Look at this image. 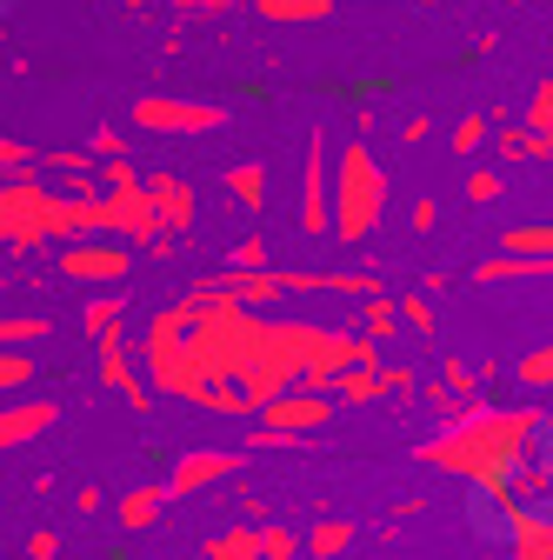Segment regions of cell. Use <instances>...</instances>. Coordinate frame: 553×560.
I'll return each mask as SVG.
<instances>
[{
    "label": "cell",
    "mask_w": 553,
    "mask_h": 560,
    "mask_svg": "<svg viewBox=\"0 0 553 560\" xmlns=\"http://www.w3.org/2000/svg\"><path fill=\"white\" fill-rule=\"evenodd\" d=\"M387 221V167L367 140H340L333 154V241H374Z\"/></svg>",
    "instance_id": "7a4b0ae2"
},
{
    "label": "cell",
    "mask_w": 553,
    "mask_h": 560,
    "mask_svg": "<svg viewBox=\"0 0 553 560\" xmlns=\"http://www.w3.org/2000/svg\"><path fill=\"white\" fill-rule=\"evenodd\" d=\"M260 21H333V0H254Z\"/></svg>",
    "instance_id": "ffe728a7"
},
{
    "label": "cell",
    "mask_w": 553,
    "mask_h": 560,
    "mask_svg": "<svg viewBox=\"0 0 553 560\" xmlns=\"http://www.w3.org/2000/svg\"><path fill=\"white\" fill-rule=\"evenodd\" d=\"M54 187L34 180V174H14L0 180V247H40L54 241Z\"/></svg>",
    "instance_id": "277c9868"
},
{
    "label": "cell",
    "mask_w": 553,
    "mask_h": 560,
    "mask_svg": "<svg viewBox=\"0 0 553 560\" xmlns=\"http://www.w3.org/2000/svg\"><path fill=\"white\" fill-rule=\"evenodd\" d=\"M141 374L161 387V394H187V400H200V381H193V368H187V320H180V307H161L154 320H148V334H141Z\"/></svg>",
    "instance_id": "3957f363"
},
{
    "label": "cell",
    "mask_w": 553,
    "mask_h": 560,
    "mask_svg": "<svg viewBox=\"0 0 553 560\" xmlns=\"http://www.w3.org/2000/svg\"><path fill=\"white\" fill-rule=\"evenodd\" d=\"M260 267H267V234H247L234 247V273H260Z\"/></svg>",
    "instance_id": "83f0119b"
},
{
    "label": "cell",
    "mask_w": 553,
    "mask_h": 560,
    "mask_svg": "<svg viewBox=\"0 0 553 560\" xmlns=\"http://www.w3.org/2000/svg\"><path fill=\"white\" fill-rule=\"evenodd\" d=\"M400 320H407V327H421V334H434V307H427V294H407V301H400Z\"/></svg>",
    "instance_id": "f546056e"
},
{
    "label": "cell",
    "mask_w": 553,
    "mask_h": 560,
    "mask_svg": "<svg viewBox=\"0 0 553 560\" xmlns=\"http://www.w3.org/2000/svg\"><path fill=\"white\" fill-rule=\"evenodd\" d=\"M21 387H34V354H0V400H21Z\"/></svg>",
    "instance_id": "603a6c76"
},
{
    "label": "cell",
    "mask_w": 553,
    "mask_h": 560,
    "mask_svg": "<svg viewBox=\"0 0 553 560\" xmlns=\"http://www.w3.org/2000/svg\"><path fill=\"white\" fill-rule=\"evenodd\" d=\"M87 154H94V161H127V133L94 127V133H87Z\"/></svg>",
    "instance_id": "484cf974"
},
{
    "label": "cell",
    "mask_w": 553,
    "mask_h": 560,
    "mask_svg": "<svg viewBox=\"0 0 553 560\" xmlns=\"http://www.w3.org/2000/svg\"><path fill=\"white\" fill-rule=\"evenodd\" d=\"M133 127H148V133H221L227 107L180 101V94H148V101H133Z\"/></svg>",
    "instance_id": "8992f818"
},
{
    "label": "cell",
    "mask_w": 553,
    "mask_h": 560,
    "mask_svg": "<svg viewBox=\"0 0 553 560\" xmlns=\"http://www.w3.org/2000/svg\"><path fill=\"white\" fill-rule=\"evenodd\" d=\"M507 254H520V260H553V228H514V234H507Z\"/></svg>",
    "instance_id": "cb8c5ba5"
},
{
    "label": "cell",
    "mask_w": 553,
    "mask_h": 560,
    "mask_svg": "<svg viewBox=\"0 0 553 560\" xmlns=\"http://www.w3.org/2000/svg\"><path fill=\"white\" fill-rule=\"evenodd\" d=\"M387 394V374H380V361L374 368H348L333 387H327V400H348V407H361V400H380Z\"/></svg>",
    "instance_id": "2e32d148"
},
{
    "label": "cell",
    "mask_w": 553,
    "mask_h": 560,
    "mask_svg": "<svg viewBox=\"0 0 553 560\" xmlns=\"http://www.w3.org/2000/svg\"><path fill=\"white\" fill-rule=\"evenodd\" d=\"M14 174H34V154L21 148V140L0 133V180H14Z\"/></svg>",
    "instance_id": "4316f807"
},
{
    "label": "cell",
    "mask_w": 553,
    "mask_h": 560,
    "mask_svg": "<svg viewBox=\"0 0 553 560\" xmlns=\"http://www.w3.org/2000/svg\"><path fill=\"white\" fill-rule=\"evenodd\" d=\"M533 434H540V420L533 413H494V407H473L460 413L454 428H440L421 460L427 467H447L473 487H507V474L533 454Z\"/></svg>",
    "instance_id": "6da1fadb"
},
{
    "label": "cell",
    "mask_w": 553,
    "mask_h": 560,
    "mask_svg": "<svg viewBox=\"0 0 553 560\" xmlns=\"http://www.w3.org/2000/svg\"><path fill=\"white\" fill-rule=\"evenodd\" d=\"M148 200H154L161 241H180V234L193 228V187H187L180 174H154V180H148Z\"/></svg>",
    "instance_id": "8fae6325"
},
{
    "label": "cell",
    "mask_w": 553,
    "mask_h": 560,
    "mask_svg": "<svg viewBox=\"0 0 553 560\" xmlns=\"http://www.w3.org/2000/svg\"><path fill=\"white\" fill-rule=\"evenodd\" d=\"M327 413H333V400L327 394H281V400H267L260 407V434H281V441H307L314 428H327Z\"/></svg>",
    "instance_id": "ba28073f"
},
{
    "label": "cell",
    "mask_w": 553,
    "mask_h": 560,
    "mask_svg": "<svg viewBox=\"0 0 553 560\" xmlns=\"http://www.w3.org/2000/svg\"><path fill=\"white\" fill-rule=\"evenodd\" d=\"M520 381H527V387H553V347H546V354H527V361H520Z\"/></svg>",
    "instance_id": "f1b7e54d"
},
{
    "label": "cell",
    "mask_w": 553,
    "mask_h": 560,
    "mask_svg": "<svg viewBox=\"0 0 553 560\" xmlns=\"http://www.w3.org/2000/svg\"><path fill=\"white\" fill-rule=\"evenodd\" d=\"M54 400H0V454H14V447H34L47 428H54Z\"/></svg>",
    "instance_id": "7c38bea8"
},
{
    "label": "cell",
    "mask_w": 553,
    "mask_h": 560,
    "mask_svg": "<svg viewBox=\"0 0 553 560\" xmlns=\"http://www.w3.org/2000/svg\"><path fill=\"white\" fill-rule=\"evenodd\" d=\"M301 234H333V148H327V127L307 140V161H301Z\"/></svg>",
    "instance_id": "5b68a950"
},
{
    "label": "cell",
    "mask_w": 553,
    "mask_h": 560,
    "mask_svg": "<svg viewBox=\"0 0 553 560\" xmlns=\"http://www.w3.org/2000/svg\"><path fill=\"white\" fill-rule=\"evenodd\" d=\"M167 501H174V494H167V480H161V487H127L120 508H114V521H120L127 534H141V527H154V521L167 514Z\"/></svg>",
    "instance_id": "5bb4252c"
},
{
    "label": "cell",
    "mask_w": 553,
    "mask_h": 560,
    "mask_svg": "<svg viewBox=\"0 0 553 560\" xmlns=\"http://www.w3.org/2000/svg\"><path fill=\"white\" fill-rule=\"evenodd\" d=\"M54 320L47 314H0V354H27L34 340H47Z\"/></svg>",
    "instance_id": "9a60e30c"
},
{
    "label": "cell",
    "mask_w": 553,
    "mask_h": 560,
    "mask_svg": "<svg viewBox=\"0 0 553 560\" xmlns=\"http://www.w3.org/2000/svg\"><path fill=\"white\" fill-rule=\"evenodd\" d=\"M221 180H227V194L247 207V214H260V207H267V167H260V161H234Z\"/></svg>",
    "instance_id": "e0dca14e"
},
{
    "label": "cell",
    "mask_w": 553,
    "mask_h": 560,
    "mask_svg": "<svg viewBox=\"0 0 553 560\" xmlns=\"http://www.w3.org/2000/svg\"><path fill=\"white\" fill-rule=\"evenodd\" d=\"M301 547H307L314 560H333V553H348V547H354V521H314V527L301 534Z\"/></svg>",
    "instance_id": "ac0fdd59"
},
{
    "label": "cell",
    "mask_w": 553,
    "mask_h": 560,
    "mask_svg": "<svg viewBox=\"0 0 553 560\" xmlns=\"http://www.w3.org/2000/svg\"><path fill=\"white\" fill-rule=\"evenodd\" d=\"M307 547H301V534L294 527H281V521H267L260 527V560H301Z\"/></svg>",
    "instance_id": "7402d4cb"
},
{
    "label": "cell",
    "mask_w": 553,
    "mask_h": 560,
    "mask_svg": "<svg viewBox=\"0 0 553 560\" xmlns=\"http://www.w3.org/2000/svg\"><path fill=\"white\" fill-rule=\"evenodd\" d=\"M120 314H127V288H114V294H94V301L81 307V327H87V340L114 334V327H120Z\"/></svg>",
    "instance_id": "d6986e66"
},
{
    "label": "cell",
    "mask_w": 553,
    "mask_h": 560,
    "mask_svg": "<svg viewBox=\"0 0 553 560\" xmlns=\"http://www.w3.org/2000/svg\"><path fill=\"white\" fill-rule=\"evenodd\" d=\"M480 140H487V120H480V114H467V120L454 127V148H460V154H473Z\"/></svg>",
    "instance_id": "4dcf8cb0"
},
{
    "label": "cell",
    "mask_w": 553,
    "mask_h": 560,
    "mask_svg": "<svg viewBox=\"0 0 553 560\" xmlns=\"http://www.w3.org/2000/svg\"><path fill=\"white\" fill-rule=\"evenodd\" d=\"M507 560H553V508H514L507 521Z\"/></svg>",
    "instance_id": "4fadbf2b"
},
{
    "label": "cell",
    "mask_w": 553,
    "mask_h": 560,
    "mask_svg": "<svg viewBox=\"0 0 553 560\" xmlns=\"http://www.w3.org/2000/svg\"><path fill=\"white\" fill-rule=\"evenodd\" d=\"M240 467H247V454H240V447H193V454H180V460H174L167 494H174V501H187V494H200V487H214V480H227V474H240Z\"/></svg>",
    "instance_id": "9c48e42d"
},
{
    "label": "cell",
    "mask_w": 553,
    "mask_h": 560,
    "mask_svg": "<svg viewBox=\"0 0 553 560\" xmlns=\"http://www.w3.org/2000/svg\"><path fill=\"white\" fill-rule=\"evenodd\" d=\"M27 560H60V534H47V527H40V534L27 540Z\"/></svg>",
    "instance_id": "d6a6232c"
},
{
    "label": "cell",
    "mask_w": 553,
    "mask_h": 560,
    "mask_svg": "<svg viewBox=\"0 0 553 560\" xmlns=\"http://www.w3.org/2000/svg\"><path fill=\"white\" fill-rule=\"evenodd\" d=\"M94 354H101V381H107V394H120L127 407H148V374H141V354L127 347V334H120V327L94 340Z\"/></svg>",
    "instance_id": "30bf717a"
},
{
    "label": "cell",
    "mask_w": 553,
    "mask_h": 560,
    "mask_svg": "<svg viewBox=\"0 0 553 560\" xmlns=\"http://www.w3.org/2000/svg\"><path fill=\"white\" fill-rule=\"evenodd\" d=\"M207 560H260V527H234L207 540Z\"/></svg>",
    "instance_id": "44dd1931"
},
{
    "label": "cell",
    "mask_w": 553,
    "mask_h": 560,
    "mask_svg": "<svg viewBox=\"0 0 553 560\" xmlns=\"http://www.w3.org/2000/svg\"><path fill=\"white\" fill-rule=\"evenodd\" d=\"M494 194H501V174H494V167L467 174V200H494Z\"/></svg>",
    "instance_id": "1f68e13d"
},
{
    "label": "cell",
    "mask_w": 553,
    "mask_h": 560,
    "mask_svg": "<svg viewBox=\"0 0 553 560\" xmlns=\"http://www.w3.org/2000/svg\"><path fill=\"white\" fill-rule=\"evenodd\" d=\"M361 327H367V340H387V334L400 327V307H393V301H374V294H367V307H361Z\"/></svg>",
    "instance_id": "d4e9b609"
},
{
    "label": "cell",
    "mask_w": 553,
    "mask_h": 560,
    "mask_svg": "<svg viewBox=\"0 0 553 560\" xmlns=\"http://www.w3.org/2000/svg\"><path fill=\"white\" fill-rule=\"evenodd\" d=\"M60 273H67V280H87V288H120V280L133 273V247H120V241L60 247Z\"/></svg>",
    "instance_id": "52a82bcc"
},
{
    "label": "cell",
    "mask_w": 553,
    "mask_h": 560,
    "mask_svg": "<svg viewBox=\"0 0 553 560\" xmlns=\"http://www.w3.org/2000/svg\"><path fill=\"white\" fill-rule=\"evenodd\" d=\"M546 120H553V88H546V94L533 101V127H546Z\"/></svg>",
    "instance_id": "836d02e7"
},
{
    "label": "cell",
    "mask_w": 553,
    "mask_h": 560,
    "mask_svg": "<svg viewBox=\"0 0 553 560\" xmlns=\"http://www.w3.org/2000/svg\"><path fill=\"white\" fill-rule=\"evenodd\" d=\"M174 8H200V14H214V8H234V0H174Z\"/></svg>",
    "instance_id": "e575fe53"
}]
</instances>
